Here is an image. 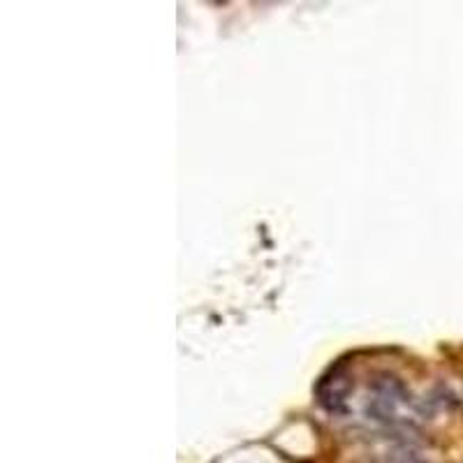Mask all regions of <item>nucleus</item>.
<instances>
[{
    "label": "nucleus",
    "instance_id": "f257e3e1",
    "mask_svg": "<svg viewBox=\"0 0 463 463\" xmlns=\"http://www.w3.org/2000/svg\"><path fill=\"white\" fill-rule=\"evenodd\" d=\"M411 408V392L396 375L383 373L373 380L369 394V415L378 421H399Z\"/></svg>",
    "mask_w": 463,
    "mask_h": 463
},
{
    "label": "nucleus",
    "instance_id": "f03ea898",
    "mask_svg": "<svg viewBox=\"0 0 463 463\" xmlns=\"http://www.w3.org/2000/svg\"><path fill=\"white\" fill-rule=\"evenodd\" d=\"M350 390H353V378H350V373L343 366H336L317 384V399H320V403L325 405L326 411L338 412L343 411Z\"/></svg>",
    "mask_w": 463,
    "mask_h": 463
}]
</instances>
